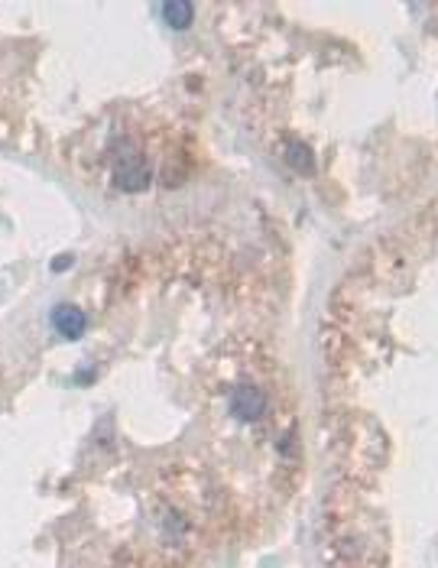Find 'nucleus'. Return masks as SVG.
I'll return each mask as SVG.
<instances>
[{
    "label": "nucleus",
    "instance_id": "nucleus-5",
    "mask_svg": "<svg viewBox=\"0 0 438 568\" xmlns=\"http://www.w3.org/2000/svg\"><path fill=\"white\" fill-rule=\"evenodd\" d=\"M286 159H289V166L299 169V173H315V159H312L305 143H289V147H286Z\"/></svg>",
    "mask_w": 438,
    "mask_h": 568
},
{
    "label": "nucleus",
    "instance_id": "nucleus-1",
    "mask_svg": "<svg viewBox=\"0 0 438 568\" xmlns=\"http://www.w3.org/2000/svg\"><path fill=\"white\" fill-rule=\"evenodd\" d=\"M114 185L130 195L143 192L150 185V169H146V159L134 140H120V153L114 156Z\"/></svg>",
    "mask_w": 438,
    "mask_h": 568
},
{
    "label": "nucleus",
    "instance_id": "nucleus-6",
    "mask_svg": "<svg viewBox=\"0 0 438 568\" xmlns=\"http://www.w3.org/2000/svg\"><path fill=\"white\" fill-rule=\"evenodd\" d=\"M65 266H72V257H69V254H65L62 260H55V264H53V270H55V273H59V270H65Z\"/></svg>",
    "mask_w": 438,
    "mask_h": 568
},
{
    "label": "nucleus",
    "instance_id": "nucleus-3",
    "mask_svg": "<svg viewBox=\"0 0 438 568\" xmlns=\"http://www.w3.org/2000/svg\"><path fill=\"white\" fill-rule=\"evenodd\" d=\"M53 329L69 341H78L88 329V319L78 305H55L53 309Z\"/></svg>",
    "mask_w": 438,
    "mask_h": 568
},
{
    "label": "nucleus",
    "instance_id": "nucleus-2",
    "mask_svg": "<svg viewBox=\"0 0 438 568\" xmlns=\"http://www.w3.org/2000/svg\"><path fill=\"white\" fill-rule=\"evenodd\" d=\"M228 410L238 416V419L256 422L260 416L266 413V394L260 390V386H254V384H240V386H234V390H231Z\"/></svg>",
    "mask_w": 438,
    "mask_h": 568
},
{
    "label": "nucleus",
    "instance_id": "nucleus-4",
    "mask_svg": "<svg viewBox=\"0 0 438 568\" xmlns=\"http://www.w3.org/2000/svg\"><path fill=\"white\" fill-rule=\"evenodd\" d=\"M163 20L173 29H189L195 20V7L189 0H169V4H163Z\"/></svg>",
    "mask_w": 438,
    "mask_h": 568
}]
</instances>
